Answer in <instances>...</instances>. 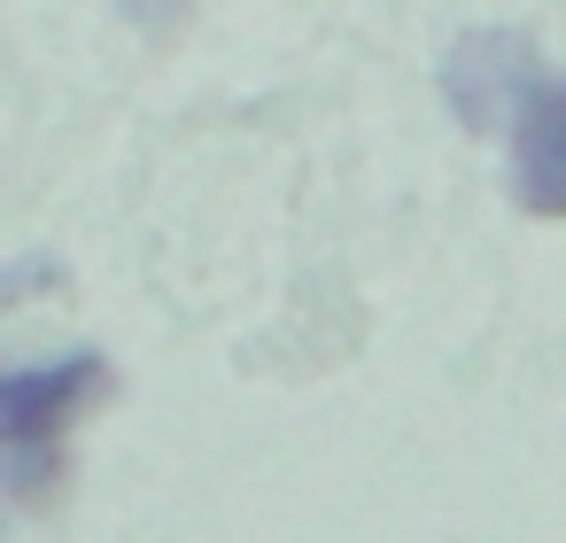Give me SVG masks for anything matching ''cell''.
<instances>
[{"label": "cell", "mask_w": 566, "mask_h": 543, "mask_svg": "<svg viewBox=\"0 0 566 543\" xmlns=\"http://www.w3.org/2000/svg\"><path fill=\"white\" fill-rule=\"evenodd\" d=\"M504 133H512V202L527 218H566V79H535Z\"/></svg>", "instance_id": "cell-3"}, {"label": "cell", "mask_w": 566, "mask_h": 543, "mask_svg": "<svg viewBox=\"0 0 566 543\" xmlns=\"http://www.w3.org/2000/svg\"><path fill=\"white\" fill-rule=\"evenodd\" d=\"M117 9H125L133 24H179V9H187V0H117Z\"/></svg>", "instance_id": "cell-4"}, {"label": "cell", "mask_w": 566, "mask_h": 543, "mask_svg": "<svg viewBox=\"0 0 566 543\" xmlns=\"http://www.w3.org/2000/svg\"><path fill=\"white\" fill-rule=\"evenodd\" d=\"M109 388L102 349H63L48 365H0V481L9 489H48L55 450L78 427V411Z\"/></svg>", "instance_id": "cell-1"}, {"label": "cell", "mask_w": 566, "mask_h": 543, "mask_svg": "<svg viewBox=\"0 0 566 543\" xmlns=\"http://www.w3.org/2000/svg\"><path fill=\"white\" fill-rule=\"evenodd\" d=\"M535 79H543V71H535V48H527L520 32H504V24L465 32V40L442 55V94H450V109H458L473 133H504Z\"/></svg>", "instance_id": "cell-2"}]
</instances>
